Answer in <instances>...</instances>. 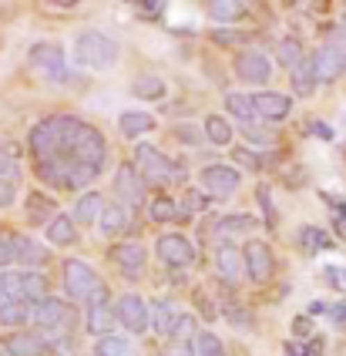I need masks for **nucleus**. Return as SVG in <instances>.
<instances>
[{
    "label": "nucleus",
    "instance_id": "1",
    "mask_svg": "<svg viewBox=\"0 0 346 356\" xmlns=\"http://www.w3.org/2000/svg\"><path fill=\"white\" fill-rule=\"evenodd\" d=\"M84 121L74 115H51V118L38 121L27 135L31 155L38 165V175L51 185V188H67V175H71V155L74 145L81 138Z\"/></svg>",
    "mask_w": 346,
    "mask_h": 356
},
{
    "label": "nucleus",
    "instance_id": "2",
    "mask_svg": "<svg viewBox=\"0 0 346 356\" xmlns=\"http://www.w3.org/2000/svg\"><path fill=\"white\" fill-rule=\"evenodd\" d=\"M118 44L101 34V31H84L78 44H74V58L81 67H91V71H108V67H115L118 64Z\"/></svg>",
    "mask_w": 346,
    "mask_h": 356
},
{
    "label": "nucleus",
    "instance_id": "3",
    "mask_svg": "<svg viewBox=\"0 0 346 356\" xmlns=\"http://www.w3.org/2000/svg\"><path fill=\"white\" fill-rule=\"evenodd\" d=\"M101 286L104 282L98 279V273H94L88 262H81V259H67V262H64V289H67L71 299H84V302H88Z\"/></svg>",
    "mask_w": 346,
    "mask_h": 356
},
{
    "label": "nucleus",
    "instance_id": "4",
    "mask_svg": "<svg viewBox=\"0 0 346 356\" xmlns=\"http://www.w3.org/2000/svg\"><path fill=\"white\" fill-rule=\"evenodd\" d=\"M135 165H138L142 178L155 181V185H162V181H172V178H179V168H175V161L168 159L165 152L151 148V145H138V148H135Z\"/></svg>",
    "mask_w": 346,
    "mask_h": 356
},
{
    "label": "nucleus",
    "instance_id": "5",
    "mask_svg": "<svg viewBox=\"0 0 346 356\" xmlns=\"http://www.w3.org/2000/svg\"><path fill=\"white\" fill-rule=\"evenodd\" d=\"M242 259H245V273L252 282H269L272 273H276V259H272V249L265 245L263 238H252L249 245L242 249Z\"/></svg>",
    "mask_w": 346,
    "mask_h": 356
},
{
    "label": "nucleus",
    "instance_id": "6",
    "mask_svg": "<svg viewBox=\"0 0 346 356\" xmlns=\"http://www.w3.org/2000/svg\"><path fill=\"white\" fill-rule=\"evenodd\" d=\"M104 159H108V145H104V135L98 128L84 124L81 138L74 145V155H71V165H91V168H101Z\"/></svg>",
    "mask_w": 346,
    "mask_h": 356
},
{
    "label": "nucleus",
    "instance_id": "7",
    "mask_svg": "<svg viewBox=\"0 0 346 356\" xmlns=\"http://www.w3.org/2000/svg\"><path fill=\"white\" fill-rule=\"evenodd\" d=\"M202 185L212 198H232L236 192H239L242 178H239L236 168H229V165H205L202 168Z\"/></svg>",
    "mask_w": 346,
    "mask_h": 356
},
{
    "label": "nucleus",
    "instance_id": "8",
    "mask_svg": "<svg viewBox=\"0 0 346 356\" xmlns=\"http://www.w3.org/2000/svg\"><path fill=\"white\" fill-rule=\"evenodd\" d=\"M313 67H316V78L323 81V84H329V81H336L346 71V51L340 44L326 40V44H320L313 51Z\"/></svg>",
    "mask_w": 346,
    "mask_h": 356
},
{
    "label": "nucleus",
    "instance_id": "9",
    "mask_svg": "<svg viewBox=\"0 0 346 356\" xmlns=\"http://www.w3.org/2000/svg\"><path fill=\"white\" fill-rule=\"evenodd\" d=\"M118 319H122V326L128 333H135V337H142L145 330L151 326V313H148V302L142 296H135V293H124L118 299Z\"/></svg>",
    "mask_w": 346,
    "mask_h": 356
},
{
    "label": "nucleus",
    "instance_id": "10",
    "mask_svg": "<svg viewBox=\"0 0 346 356\" xmlns=\"http://www.w3.org/2000/svg\"><path fill=\"white\" fill-rule=\"evenodd\" d=\"M155 252H158V259H162L165 266L179 269V266H188L195 259V245L185 236H179V232H168V236H162L155 242Z\"/></svg>",
    "mask_w": 346,
    "mask_h": 356
},
{
    "label": "nucleus",
    "instance_id": "11",
    "mask_svg": "<svg viewBox=\"0 0 346 356\" xmlns=\"http://www.w3.org/2000/svg\"><path fill=\"white\" fill-rule=\"evenodd\" d=\"M236 74L245 81V84H265L269 74H272V60L265 58L263 51H242L236 58Z\"/></svg>",
    "mask_w": 346,
    "mask_h": 356
},
{
    "label": "nucleus",
    "instance_id": "12",
    "mask_svg": "<svg viewBox=\"0 0 346 356\" xmlns=\"http://www.w3.org/2000/svg\"><path fill=\"white\" fill-rule=\"evenodd\" d=\"M31 323H34L38 330H64V326L71 323V313L64 309L61 299L47 296V299H41V302H34Z\"/></svg>",
    "mask_w": 346,
    "mask_h": 356
},
{
    "label": "nucleus",
    "instance_id": "13",
    "mask_svg": "<svg viewBox=\"0 0 346 356\" xmlns=\"http://www.w3.org/2000/svg\"><path fill=\"white\" fill-rule=\"evenodd\" d=\"M27 60L44 71V74H51V78H58L64 74V47L61 44H51V40H41V44H34L31 51H27Z\"/></svg>",
    "mask_w": 346,
    "mask_h": 356
},
{
    "label": "nucleus",
    "instance_id": "14",
    "mask_svg": "<svg viewBox=\"0 0 346 356\" xmlns=\"http://www.w3.org/2000/svg\"><path fill=\"white\" fill-rule=\"evenodd\" d=\"M215 269H219V276H222V282H239V276H242L245 269V259L242 252L232 245V242H219L215 245Z\"/></svg>",
    "mask_w": 346,
    "mask_h": 356
},
{
    "label": "nucleus",
    "instance_id": "15",
    "mask_svg": "<svg viewBox=\"0 0 346 356\" xmlns=\"http://www.w3.org/2000/svg\"><path fill=\"white\" fill-rule=\"evenodd\" d=\"M115 192L128 202V205H142L145 198V181H142V172L135 165H122L115 172Z\"/></svg>",
    "mask_w": 346,
    "mask_h": 356
},
{
    "label": "nucleus",
    "instance_id": "16",
    "mask_svg": "<svg viewBox=\"0 0 346 356\" xmlns=\"http://www.w3.org/2000/svg\"><path fill=\"white\" fill-rule=\"evenodd\" d=\"M115 319H118V309L115 306H108V302H91L88 306V319H84V326H88V333L91 337H115Z\"/></svg>",
    "mask_w": 346,
    "mask_h": 356
},
{
    "label": "nucleus",
    "instance_id": "17",
    "mask_svg": "<svg viewBox=\"0 0 346 356\" xmlns=\"http://www.w3.org/2000/svg\"><path fill=\"white\" fill-rule=\"evenodd\" d=\"M252 104H256V111H259V118L263 121H286L289 118V98L279 95V91H259V95H252Z\"/></svg>",
    "mask_w": 346,
    "mask_h": 356
},
{
    "label": "nucleus",
    "instance_id": "18",
    "mask_svg": "<svg viewBox=\"0 0 346 356\" xmlns=\"http://www.w3.org/2000/svg\"><path fill=\"white\" fill-rule=\"evenodd\" d=\"M111 259L128 273V279H135L145 269V245L142 242H122L111 249Z\"/></svg>",
    "mask_w": 346,
    "mask_h": 356
},
{
    "label": "nucleus",
    "instance_id": "19",
    "mask_svg": "<svg viewBox=\"0 0 346 356\" xmlns=\"http://www.w3.org/2000/svg\"><path fill=\"white\" fill-rule=\"evenodd\" d=\"M14 259H17L21 266H44V262L51 259V252L44 249L38 238H31V236H14Z\"/></svg>",
    "mask_w": 346,
    "mask_h": 356
},
{
    "label": "nucleus",
    "instance_id": "20",
    "mask_svg": "<svg viewBox=\"0 0 346 356\" xmlns=\"http://www.w3.org/2000/svg\"><path fill=\"white\" fill-rule=\"evenodd\" d=\"M179 309H175V302L172 299H158L155 302V309H151V330L158 333V337H172L175 333V326H179Z\"/></svg>",
    "mask_w": 346,
    "mask_h": 356
},
{
    "label": "nucleus",
    "instance_id": "21",
    "mask_svg": "<svg viewBox=\"0 0 346 356\" xmlns=\"http://www.w3.org/2000/svg\"><path fill=\"white\" fill-rule=\"evenodd\" d=\"M44 346H47L44 337L34 333V330H21V333H14V337L7 339V353L10 356H41Z\"/></svg>",
    "mask_w": 346,
    "mask_h": 356
},
{
    "label": "nucleus",
    "instance_id": "22",
    "mask_svg": "<svg viewBox=\"0 0 346 356\" xmlns=\"http://www.w3.org/2000/svg\"><path fill=\"white\" fill-rule=\"evenodd\" d=\"M31 302L27 299H7V302H0V326H7V330H17L24 323H31Z\"/></svg>",
    "mask_w": 346,
    "mask_h": 356
},
{
    "label": "nucleus",
    "instance_id": "23",
    "mask_svg": "<svg viewBox=\"0 0 346 356\" xmlns=\"http://www.w3.org/2000/svg\"><path fill=\"white\" fill-rule=\"evenodd\" d=\"M47 242L51 245H74L78 242V222L74 216H58L51 225H47Z\"/></svg>",
    "mask_w": 346,
    "mask_h": 356
},
{
    "label": "nucleus",
    "instance_id": "24",
    "mask_svg": "<svg viewBox=\"0 0 346 356\" xmlns=\"http://www.w3.org/2000/svg\"><path fill=\"white\" fill-rule=\"evenodd\" d=\"M104 216V198L98 192H88V195L78 198V205H74V222L78 225H91V222H101Z\"/></svg>",
    "mask_w": 346,
    "mask_h": 356
},
{
    "label": "nucleus",
    "instance_id": "25",
    "mask_svg": "<svg viewBox=\"0 0 346 356\" xmlns=\"http://www.w3.org/2000/svg\"><path fill=\"white\" fill-rule=\"evenodd\" d=\"M225 108H229V115H236V118L242 121V128H256V124L263 121L249 95H229V98H225Z\"/></svg>",
    "mask_w": 346,
    "mask_h": 356
},
{
    "label": "nucleus",
    "instance_id": "26",
    "mask_svg": "<svg viewBox=\"0 0 346 356\" xmlns=\"http://www.w3.org/2000/svg\"><path fill=\"white\" fill-rule=\"evenodd\" d=\"M118 128H122L124 138H138V135L155 128V118L148 111H124L122 118H118Z\"/></svg>",
    "mask_w": 346,
    "mask_h": 356
},
{
    "label": "nucleus",
    "instance_id": "27",
    "mask_svg": "<svg viewBox=\"0 0 346 356\" xmlns=\"http://www.w3.org/2000/svg\"><path fill=\"white\" fill-rule=\"evenodd\" d=\"M316 84H320V78H316V67H313V58H306L296 71H293V91L299 95V98H309L313 91H316Z\"/></svg>",
    "mask_w": 346,
    "mask_h": 356
},
{
    "label": "nucleus",
    "instance_id": "28",
    "mask_svg": "<svg viewBox=\"0 0 346 356\" xmlns=\"http://www.w3.org/2000/svg\"><path fill=\"white\" fill-rule=\"evenodd\" d=\"M27 216H31V222L34 225H51L54 222V202L47 195H41V192H31V198H27Z\"/></svg>",
    "mask_w": 346,
    "mask_h": 356
},
{
    "label": "nucleus",
    "instance_id": "29",
    "mask_svg": "<svg viewBox=\"0 0 346 356\" xmlns=\"http://www.w3.org/2000/svg\"><path fill=\"white\" fill-rule=\"evenodd\" d=\"M276 58H279V64H283L286 71L293 74V71H296V67L306 60L303 44H299L296 38H283V40H279V47H276Z\"/></svg>",
    "mask_w": 346,
    "mask_h": 356
},
{
    "label": "nucleus",
    "instance_id": "30",
    "mask_svg": "<svg viewBox=\"0 0 346 356\" xmlns=\"http://www.w3.org/2000/svg\"><path fill=\"white\" fill-rule=\"evenodd\" d=\"M299 245H303L309 256H320L326 249H333L329 236H326L323 229H316V225H303V229H299Z\"/></svg>",
    "mask_w": 346,
    "mask_h": 356
},
{
    "label": "nucleus",
    "instance_id": "31",
    "mask_svg": "<svg viewBox=\"0 0 346 356\" xmlns=\"http://www.w3.org/2000/svg\"><path fill=\"white\" fill-rule=\"evenodd\" d=\"M0 178H7V181H14V185H17V178H21L17 148H14L10 141H0Z\"/></svg>",
    "mask_w": 346,
    "mask_h": 356
},
{
    "label": "nucleus",
    "instance_id": "32",
    "mask_svg": "<svg viewBox=\"0 0 346 356\" xmlns=\"http://www.w3.org/2000/svg\"><path fill=\"white\" fill-rule=\"evenodd\" d=\"M205 138L222 148V145L232 141V124H229L222 115H208V118H205Z\"/></svg>",
    "mask_w": 346,
    "mask_h": 356
},
{
    "label": "nucleus",
    "instance_id": "33",
    "mask_svg": "<svg viewBox=\"0 0 346 356\" xmlns=\"http://www.w3.org/2000/svg\"><path fill=\"white\" fill-rule=\"evenodd\" d=\"M131 95H135V98H145V101H162L165 98V81L155 78V74H145V78L135 81Z\"/></svg>",
    "mask_w": 346,
    "mask_h": 356
},
{
    "label": "nucleus",
    "instance_id": "34",
    "mask_svg": "<svg viewBox=\"0 0 346 356\" xmlns=\"http://www.w3.org/2000/svg\"><path fill=\"white\" fill-rule=\"evenodd\" d=\"M124 229H128V212L122 205H108L101 216V232L104 236H122Z\"/></svg>",
    "mask_w": 346,
    "mask_h": 356
},
{
    "label": "nucleus",
    "instance_id": "35",
    "mask_svg": "<svg viewBox=\"0 0 346 356\" xmlns=\"http://www.w3.org/2000/svg\"><path fill=\"white\" fill-rule=\"evenodd\" d=\"M245 14V3L239 0H215V3H208V17L225 24V20H239Z\"/></svg>",
    "mask_w": 346,
    "mask_h": 356
},
{
    "label": "nucleus",
    "instance_id": "36",
    "mask_svg": "<svg viewBox=\"0 0 346 356\" xmlns=\"http://www.w3.org/2000/svg\"><path fill=\"white\" fill-rule=\"evenodd\" d=\"M21 296L27 299V302H41V299H47V282H44V276L21 273Z\"/></svg>",
    "mask_w": 346,
    "mask_h": 356
},
{
    "label": "nucleus",
    "instance_id": "37",
    "mask_svg": "<svg viewBox=\"0 0 346 356\" xmlns=\"http://www.w3.org/2000/svg\"><path fill=\"white\" fill-rule=\"evenodd\" d=\"M94 356H131V343L124 337H104V339H98Z\"/></svg>",
    "mask_w": 346,
    "mask_h": 356
},
{
    "label": "nucleus",
    "instance_id": "38",
    "mask_svg": "<svg viewBox=\"0 0 346 356\" xmlns=\"http://www.w3.org/2000/svg\"><path fill=\"white\" fill-rule=\"evenodd\" d=\"M195 346H199V356H225L222 339L215 337V333H208V330H202V333L195 337Z\"/></svg>",
    "mask_w": 346,
    "mask_h": 356
},
{
    "label": "nucleus",
    "instance_id": "39",
    "mask_svg": "<svg viewBox=\"0 0 346 356\" xmlns=\"http://www.w3.org/2000/svg\"><path fill=\"white\" fill-rule=\"evenodd\" d=\"M175 216H179V205L168 195H158L151 202V218H155V222H172Z\"/></svg>",
    "mask_w": 346,
    "mask_h": 356
},
{
    "label": "nucleus",
    "instance_id": "40",
    "mask_svg": "<svg viewBox=\"0 0 346 356\" xmlns=\"http://www.w3.org/2000/svg\"><path fill=\"white\" fill-rule=\"evenodd\" d=\"M219 229L222 232H245V229H252V218L249 216H225L219 222Z\"/></svg>",
    "mask_w": 346,
    "mask_h": 356
},
{
    "label": "nucleus",
    "instance_id": "41",
    "mask_svg": "<svg viewBox=\"0 0 346 356\" xmlns=\"http://www.w3.org/2000/svg\"><path fill=\"white\" fill-rule=\"evenodd\" d=\"M232 159L239 161V165H245L249 172H259V168H263V159H259L256 152H249V148H236V152H232Z\"/></svg>",
    "mask_w": 346,
    "mask_h": 356
},
{
    "label": "nucleus",
    "instance_id": "42",
    "mask_svg": "<svg viewBox=\"0 0 346 356\" xmlns=\"http://www.w3.org/2000/svg\"><path fill=\"white\" fill-rule=\"evenodd\" d=\"M326 282L333 286V289H340V293H346V269L343 266H326Z\"/></svg>",
    "mask_w": 346,
    "mask_h": 356
},
{
    "label": "nucleus",
    "instance_id": "43",
    "mask_svg": "<svg viewBox=\"0 0 346 356\" xmlns=\"http://www.w3.org/2000/svg\"><path fill=\"white\" fill-rule=\"evenodd\" d=\"M14 198H17V185L7 181V178H0V209H10Z\"/></svg>",
    "mask_w": 346,
    "mask_h": 356
},
{
    "label": "nucleus",
    "instance_id": "44",
    "mask_svg": "<svg viewBox=\"0 0 346 356\" xmlns=\"http://www.w3.org/2000/svg\"><path fill=\"white\" fill-rule=\"evenodd\" d=\"M10 262H14V238L0 236V269H7Z\"/></svg>",
    "mask_w": 346,
    "mask_h": 356
},
{
    "label": "nucleus",
    "instance_id": "45",
    "mask_svg": "<svg viewBox=\"0 0 346 356\" xmlns=\"http://www.w3.org/2000/svg\"><path fill=\"white\" fill-rule=\"evenodd\" d=\"M205 205H208V198H205L202 192H188V198H185V209H188V212H202Z\"/></svg>",
    "mask_w": 346,
    "mask_h": 356
},
{
    "label": "nucleus",
    "instance_id": "46",
    "mask_svg": "<svg viewBox=\"0 0 346 356\" xmlns=\"http://www.w3.org/2000/svg\"><path fill=\"white\" fill-rule=\"evenodd\" d=\"M192 326H195V319H192V316H182L172 337H175V339H188V337H192Z\"/></svg>",
    "mask_w": 346,
    "mask_h": 356
},
{
    "label": "nucleus",
    "instance_id": "47",
    "mask_svg": "<svg viewBox=\"0 0 346 356\" xmlns=\"http://www.w3.org/2000/svg\"><path fill=\"white\" fill-rule=\"evenodd\" d=\"M293 333H296V337H309V333H313V323H309V316H296L293 319Z\"/></svg>",
    "mask_w": 346,
    "mask_h": 356
},
{
    "label": "nucleus",
    "instance_id": "48",
    "mask_svg": "<svg viewBox=\"0 0 346 356\" xmlns=\"http://www.w3.org/2000/svg\"><path fill=\"white\" fill-rule=\"evenodd\" d=\"M259 202H263V209H265V216H269V225H276V212H272V202H269V188H259Z\"/></svg>",
    "mask_w": 346,
    "mask_h": 356
},
{
    "label": "nucleus",
    "instance_id": "49",
    "mask_svg": "<svg viewBox=\"0 0 346 356\" xmlns=\"http://www.w3.org/2000/svg\"><path fill=\"white\" fill-rule=\"evenodd\" d=\"M286 356H313V346H299V343H286Z\"/></svg>",
    "mask_w": 346,
    "mask_h": 356
},
{
    "label": "nucleus",
    "instance_id": "50",
    "mask_svg": "<svg viewBox=\"0 0 346 356\" xmlns=\"http://www.w3.org/2000/svg\"><path fill=\"white\" fill-rule=\"evenodd\" d=\"M175 135L185 138V145H199V131L195 128H175Z\"/></svg>",
    "mask_w": 346,
    "mask_h": 356
},
{
    "label": "nucleus",
    "instance_id": "51",
    "mask_svg": "<svg viewBox=\"0 0 346 356\" xmlns=\"http://www.w3.org/2000/svg\"><path fill=\"white\" fill-rule=\"evenodd\" d=\"M329 319H333V323H346V302H336V306H329Z\"/></svg>",
    "mask_w": 346,
    "mask_h": 356
},
{
    "label": "nucleus",
    "instance_id": "52",
    "mask_svg": "<svg viewBox=\"0 0 346 356\" xmlns=\"http://www.w3.org/2000/svg\"><path fill=\"white\" fill-rule=\"evenodd\" d=\"M162 7H165L162 0H142V3H138V10H145V14H158Z\"/></svg>",
    "mask_w": 346,
    "mask_h": 356
},
{
    "label": "nucleus",
    "instance_id": "53",
    "mask_svg": "<svg viewBox=\"0 0 346 356\" xmlns=\"http://www.w3.org/2000/svg\"><path fill=\"white\" fill-rule=\"evenodd\" d=\"M232 40H236L232 31H215V44H232Z\"/></svg>",
    "mask_w": 346,
    "mask_h": 356
},
{
    "label": "nucleus",
    "instance_id": "54",
    "mask_svg": "<svg viewBox=\"0 0 346 356\" xmlns=\"http://www.w3.org/2000/svg\"><path fill=\"white\" fill-rule=\"evenodd\" d=\"M47 7H61V10H74L78 3H74V0H51Z\"/></svg>",
    "mask_w": 346,
    "mask_h": 356
},
{
    "label": "nucleus",
    "instance_id": "55",
    "mask_svg": "<svg viewBox=\"0 0 346 356\" xmlns=\"http://www.w3.org/2000/svg\"><path fill=\"white\" fill-rule=\"evenodd\" d=\"M313 131H316L320 138H333V128H326V124H313Z\"/></svg>",
    "mask_w": 346,
    "mask_h": 356
},
{
    "label": "nucleus",
    "instance_id": "56",
    "mask_svg": "<svg viewBox=\"0 0 346 356\" xmlns=\"http://www.w3.org/2000/svg\"><path fill=\"white\" fill-rule=\"evenodd\" d=\"M0 302H3V289H0Z\"/></svg>",
    "mask_w": 346,
    "mask_h": 356
},
{
    "label": "nucleus",
    "instance_id": "57",
    "mask_svg": "<svg viewBox=\"0 0 346 356\" xmlns=\"http://www.w3.org/2000/svg\"><path fill=\"white\" fill-rule=\"evenodd\" d=\"M343 24H346V14H343Z\"/></svg>",
    "mask_w": 346,
    "mask_h": 356
},
{
    "label": "nucleus",
    "instance_id": "58",
    "mask_svg": "<svg viewBox=\"0 0 346 356\" xmlns=\"http://www.w3.org/2000/svg\"><path fill=\"white\" fill-rule=\"evenodd\" d=\"M165 356H168V353H165Z\"/></svg>",
    "mask_w": 346,
    "mask_h": 356
}]
</instances>
